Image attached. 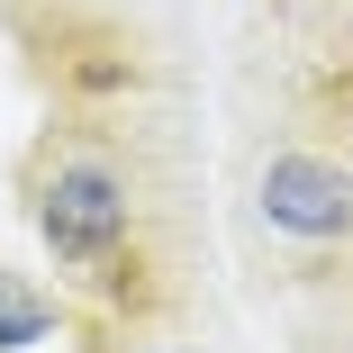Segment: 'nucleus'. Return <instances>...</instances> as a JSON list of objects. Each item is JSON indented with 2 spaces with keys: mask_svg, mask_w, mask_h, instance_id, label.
Wrapping results in <instances>:
<instances>
[{
  "mask_svg": "<svg viewBox=\"0 0 353 353\" xmlns=\"http://www.w3.org/2000/svg\"><path fill=\"white\" fill-rule=\"evenodd\" d=\"M37 227L54 245V263H73V272H100L118 245H127V181L91 154L73 163H54L46 190H37Z\"/></svg>",
  "mask_w": 353,
  "mask_h": 353,
  "instance_id": "1",
  "label": "nucleus"
},
{
  "mask_svg": "<svg viewBox=\"0 0 353 353\" xmlns=\"http://www.w3.org/2000/svg\"><path fill=\"white\" fill-rule=\"evenodd\" d=\"M254 208H263V227L299 236V245H335V236H353V172L326 154H272L254 181Z\"/></svg>",
  "mask_w": 353,
  "mask_h": 353,
  "instance_id": "2",
  "label": "nucleus"
},
{
  "mask_svg": "<svg viewBox=\"0 0 353 353\" xmlns=\"http://www.w3.org/2000/svg\"><path fill=\"white\" fill-rule=\"evenodd\" d=\"M154 353H181V344H154Z\"/></svg>",
  "mask_w": 353,
  "mask_h": 353,
  "instance_id": "4",
  "label": "nucleus"
},
{
  "mask_svg": "<svg viewBox=\"0 0 353 353\" xmlns=\"http://www.w3.org/2000/svg\"><path fill=\"white\" fill-rule=\"evenodd\" d=\"M46 326H54V308L28 290L19 272H0V353H28V344H46Z\"/></svg>",
  "mask_w": 353,
  "mask_h": 353,
  "instance_id": "3",
  "label": "nucleus"
}]
</instances>
